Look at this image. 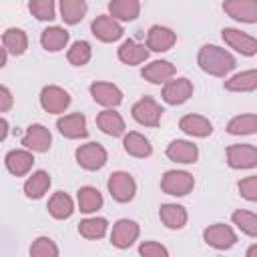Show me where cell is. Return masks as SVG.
<instances>
[{
  "instance_id": "6da1fadb",
  "label": "cell",
  "mask_w": 257,
  "mask_h": 257,
  "mask_svg": "<svg viewBox=\"0 0 257 257\" xmlns=\"http://www.w3.org/2000/svg\"><path fill=\"white\" fill-rule=\"evenodd\" d=\"M197 62L201 70H205L211 76H227L235 68V58L225 48H219L215 44H205L199 50Z\"/></svg>"
},
{
  "instance_id": "7a4b0ae2",
  "label": "cell",
  "mask_w": 257,
  "mask_h": 257,
  "mask_svg": "<svg viewBox=\"0 0 257 257\" xmlns=\"http://www.w3.org/2000/svg\"><path fill=\"white\" fill-rule=\"evenodd\" d=\"M195 179L187 171H167L161 179V189L173 197H185L193 191Z\"/></svg>"
},
{
  "instance_id": "3957f363",
  "label": "cell",
  "mask_w": 257,
  "mask_h": 257,
  "mask_svg": "<svg viewBox=\"0 0 257 257\" xmlns=\"http://www.w3.org/2000/svg\"><path fill=\"white\" fill-rule=\"evenodd\" d=\"M108 193H110V197L114 199V201H118V203H128L133 197H135V193H137V183H135V179L128 175V173H124V171H116V173H112L110 177H108Z\"/></svg>"
},
{
  "instance_id": "277c9868",
  "label": "cell",
  "mask_w": 257,
  "mask_h": 257,
  "mask_svg": "<svg viewBox=\"0 0 257 257\" xmlns=\"http://www.w3.org/2000/svg\"><path fill=\"white\" fill-rule=\"evenodd\" d=\"M40 104L46 112H52V114H58V112H64L70 104V94L56 86V84H50V86H44L42 92H40Z\"/></svg>"
},
{
  "instance_id": "5b68a950",
  "label": "cell",
  "mask_w": 257,
  "mask_h": 257,
  "mask_svg": "<svg viewBox=\"0 0 257 257\" xmlns=\"http://www.w3.org/2000/svg\"><path fill=\"white\" fill-rule=\"evenodd\" d=\"M131 112H133V118H135L137 122H141V124H145V126H157L159 120H161L163 108L157 104L155 98L145 96V98H141L139 102L133 104Z\"/></svg>"
},
{
  "instance_id": "8992f818",
  "label": "cell",
  "mask_w": 257,
  "mask_h": 257,
  "mask_svg": "<svg viewBox=\"0 0 257 257\" xmlns=\"http://www.w3.org/2000/svg\"><path fill=\"white\" fill-rule=\"evenodd\" d=\"M76 161L82 169L86 171H98L100 167H104L106 163V151L104 147H100L98 143H86L82 147H78L76 151Z\"/></svg>"
},
{
  "instance_id": "52a82bcc",
  "label": "cell",
  "mask_w": 257,
  "mask_h": 257,
  "mask_svg": "<svg viewBox=\"0 0 257 257\" xmlns=\"http://www.w3.org/2000/svg\"><path fill=\"white\" fill-rule=\"evenodd\" d=\"M227 163L231 169H253L257 167V149L253 145H231L227 147Z\"/></svg>"
},
{
  "instance_id": "ba28073f",
  "label": "cell",
  "mask_w": 257,
  "mask_h": 257,
  "mask_svg": "<svg viewBox=\"0 0 257 257\" xmlns=\"http://www.w3.org/2000/svg\"><path fill=\"white\" fill-rule=\"evenodd\" d=\"M203 239H205L207 245H211L215 249H229L237 243L235 231L229 225H223V223H215V225L207 227L205 233H203Z\"/></svg>"
},
{
  "instance_id": "9c48e42d",
  "label": "cell",
  "mask_w": 257,
  "mask_h": 257,
  "mask_svg": "<svg viewBox=\"0 0 257 257\" xmlns=\"http://www.w3.org/2000/svg\"><path fill=\"white\" fill-rule=\"evenodd\" d=\"M223 10L239 22H247V24L257 22V0H225Z\"/></svg>"
},
{
  "instance_id": "30bf717a",
  "label": "cell",
  "mask_w": 257,
  "mask_h": 257,
  "mask_svg": "<svg viewBox=\"0 0 257 257\" xmlns=\"http://www.w3.org/2000/svg\"><path fill=\"white\" fill-rule=\"evenodd\" d=\"M193 94V82L189 78L167 80L163 86V100L167 104H183Z\"/></svg>"
},
{
  "instance_id": "8fae6325",
  "label": "cell",
  "mask_w": 257,
  "mask_h": 257,
  "mask_svg": "<svg viewBox=\"0 0 257 257\" xmlns=\"http://www.w3.org/2000/svg\"><path fill=\"white\" fill-rule=\"evenodd\" d=\"M139 231H141V229H139V225H137L135 221H131V219H120V221H116L114 227H112L110 243H112L114 247H118V249H126V247H131V245L137 241Z\"/></svg>"
},
{
  "instance_id": "7c38bea8",
  "label": "cell",
  "mask_w": 257,
  "mask_h": 257,
  "mask_svg": "<svg viewBox=\"0 0 257 257\" xmlns=\"http://www.w3.org/2000/svg\"><path fill=\"white\" fill-rule=\"evenodd\" d=\"M223 34V40L231 46V48H235L237 52H241V54H245V56H253L255 52H257V40L253 38V36H249V34H245V32H241V30H237V28H223L221 30Z\"/></svg>"
},
{
  "instance_id": "4fadbf2b",
  "label": "cell",
  "mask_w": 257,
  "mask_h": 257,
  "mask_svg": "<svg viewBox=\"0 0 257 257\" xmlns=\"http://www.w3.org/2000/svg\"><path fill=\"white\" fill-rule=\"evenodd\" d=\"M50 143H52L50 131L42 124H30L22 137V145L34 153H46L50 149Z\"/></svg>"
},
{
  "instance_id": "5bb4252c",
  "label": "cell",
  "mask_w": 257,
  "mask_h": 257,
  "mask_svg": "<svg viewBox=\"0 0 257 257\" xmlns=\"http://www.w3.org/2000/svg\"><path fill=\"white\" fill-rule=\"evenodd\" d=\"M90 30L102 42H114L122 36V26L112 16H96L90 24Z\"/></svg>"
},
{
  "instance_id": "9a60e30c",
  "label": "cell",
  "mask_w": 257,
  "mask_h": 257,
  "mask_svg": "<svg viewBox=\"0 0 257 257\" xmlns=\"http://www.w3.org/2000/svg\"><path fill=\"white\" fill-rule=\"evenodd\" d=\"M90 96L94 98V102H98L102 106H110V108H114L122 102V92L112 82H92Z\"/></svg>"
},
{
  "instance_id": "2e32d148",
  "label": "cell",
  "mask_w": 257,
  "mask_h": 257,
  "mask_svg": "<svg viewBox=\"0 0 257 257\" xmlns=\"http://www.w3.org/2000/svg\"><path fill=\"white\" fill-rule=\"evenodd\" d=\"M175 40H177L175 32L161 24L151 26L147 32V48H151L153 52H167L175 44Z\"/></svg>"
},
{
  "instance_id": "e0dca14e",
  "label": "cell",
  "mask_w": 257,
  "mask_h": 257,
  "mask_svg": "<svg viewBox=\"0 0 257 257\" xmlns=\"http://www.w3.org/2000/svg\"><path fill=\"white\" fill-rule=\"evenodd\" d=\"M56 128L66 139H84L88 135V131H86V118L80 112H72V114L60 116L56 120Z\"/></svg>"
},
{
  "instance_id": "ac0fdd59",
  "label": "cell",
  "mask_w": 257,
  "mask_h": 257,
  "mask_svg": "<svg viewBox=\"0 0 257 257\" xmlns=\"http://www.w3.org/2000/svg\"><path fill=\"white\" fill-rule=\"evenodd\" d=\"M167 157L175 163H183V165H191L197 161L199 157V151H197V145L189 143V141H173L169 147H167Z\"/></svg>"
},
{
  "instance_id": "d6986e66",
  "label": "cell",
  "mask_w": 257,
  "mask_h": 257,
  "mask_svg": "<svg viewBox=\"0 0 257 257\" xmlns=\"http://www.w3.org/2000/svg\"><path fill=\"white\" fill-rule=\"evenodd\" d=\"M4 163H6V169H8L12 175L22 177V175H26V173L32 169L34 157H32V153H28V151L14 149V151H10V153L6 155Z\"/></svg>"
},
{
  "instance_id": "ffe728a7",
  "label": "cell",
  "mask_w": 257,
  "mask_h": 257,
  "mask_svg": "<svg viewBox=\"0 0 257 257\" xmlns=\"http://www.w3.org/2000/svg\"><path fill=\"white\" fill-rule=\"evenodd\" d=\"M141 74L145 80H149L153 84H161V82H167L169 78L175 76V66L169 60H155V62L147 64Z\"/></svg>"
},
{
  "instance_id": "44dd1931",
  "label": "cell",
  "mask_w": 257,
  "mask_h": 257,
  "mask_svg": "<svg viewBox=\"0 0 257 257\" xmlns=\"http://www.w3.org/2000/svg\"><path fill=\"white\" fill-rule=\"evenodd\" d=\"M179 128L191 137H201V139L213 133V124L201 114H185L179 120Z\"/></svg>"
},
{
  "instance_id": "7402d4cb",
  "label": "cell",
  "mask_w": 257,
  "mask_h": 257,
  "mask_svg": "<svg viewBox=\"0 0 257 257\" xmlns=\"http://www.w3.org/2000/svg\"><path fill=\"white\" fill-rule=\"evenodd\" d=\"M149 58V48L145 44H139L135 40H126L120 44L118 48V60L133 66V64H141Z\"/></svg>"
},
{
  "instance_id": "603a6c76",
  "label": "cell",
  "mask_w": 257,
  "mask_h": 257,
  "mask_svg": "<svg viewBox=\"0 0 257 257\" xmlns=\"http://www.w3.org/2000/svg\"><path fill=\"white\" fill-rule=\"evenodd\" d=\"M96 124H98V128H100L104 135H110V137H120V135L124 133V120H122V116H120L118 112H114L112 108L98 112Z\"/></svg>"
},
{
  "instance_id": "cb8c5ba5",
  "label": "cell",
  "mask_w": 257,
  "mask_h": 257,
  "mask_svg": "<svg viewBox=\"0 0 257 257\" xmlns=\"http://www.w3.org/2000/svg\"><path fill=\"white\" fill-rule=\"evenodd\" d=\"M108 12L114 20H122V22H131L139 16L141 12V2L139 0H112L108 4Z\"/></svg>"
},
{
  "instance_id": "d4e9b609",
  "label": "cell",
  "mask_w": 257,
  "mask_h": 257,
  "mask_svg": "<svg viewBox=\"0 0 257 257\" xmlns=\"http://www.w3.org/2000/svg\"><path fill=\"white\" fill-rule=\"evenodd\" d=\"M68 42V32L60 26H50L46 30H42V36H40V44L44 50L48 52H58L66 46Z\"/></svg>"
},
{
  "instance_id": "484cf974",
  "label": "cell",
  "mask_w": 257,
  "mask_h": 257,
  "mask_svg": "<svg viewBox=\"0 0 257 257\" xmlns=\"http://www.w3.org/2000/svg\"><path fill=\"white\" fill-rule=\"evenodd\" d=\"M2 44H4V50L6 52H10L14 56H20L28 48V36L20 28H8L4 32V36H2Z\"/></svg>"
},
{
  "instance_id": "4316f807",
  "label": "cell",
  "mask_w": 257,
  "mask_h": 257,
  "mask_svg": "<svg viewBox=\"0 0 257 257\" xmlns=\"http://www.w3.org/2000/svg\"><path fill=\"white\" fill-rule=\"evenodd\" d=\"M122 147L128 155L137 157V159H145L153 153V147L149 143V139H145L141 133H128L124 135V141H122Z\"/></svg>"
},
{
  "instance_id": "83f0119b",
  "label": "cell",
  "mask_w": 257,
  "mask_h": 257,
  "mask_svg": "<svg viewBox=\"0 0 257 257\" xmlns=\"http://www.w3.org/2000/svg\"><path fill=\"white\" fill-rule=\"evenodd\" d=\"M159 215H161V221L165 223V227H169V229H181L187 223V211H185V207L175 205V203L163 205L161 211H159Z\"/></svg>"
},
{
  "instance_id": "f1b7e54d",
  "label": "cell",
  "mask_w": 257,
  "mask_h": 257,
  "mask_svg": "<svg viewBox=\"0 0 257 257\" xmlns=\"http://www.w3.org/2000/svg\"><path fill=\"white\" fill-rule=\"evenodd\" d=\"M48 187H50V177H48V173H46V171H36V173H32V175L26 179V183H24V193H26L28 199H40V197L48 191Z\"/></svg>"
},
{
  "instance_id": "f546056e",
  "label": "cell",
  "mask_w": 257,
  "mask_h": 257,
  "mask_svg": "<svg viewBox=\"0 0 257 257\" xmlns=\"http://www.w3.org/2000/svg\"><path fill=\"white\" fill-rule=\"evenodd\" d=\"M225 88L231 90V92H251V90L257 88V72L253 68L245 70V72H239V74L231 76L225 82Z\"/></svg>"
},
{
  "instance_id": "4dcf8cb0",
  "label": "cell",
  "mask_w": 257,
  "mask_h": 257,
  "mask_svg": "<svg viewBox=\"0 0 257 257\" xmlns=\"http://www.w3.org/2000/svg\"><path fill=\"white\" fill-rule=\"evenodd\" d=\"M72 211H74V203H72V199L66 193L58 191V193H54L50 197V201H48V213L54 219H68L72 215Z\"/></svg>"
},
{
  "instance_id": "1f68e13d",
  "label": "cell",
  "mask_w": 257,
  "mask_h": 257,
  "mask_svg": "<svg viewBox=\"0 0 257 257\" xmlns=\"http://www.w3.org/2000/svg\"><path fill=\"white\" fill-rule=\"evenodd\" d=\"M86 10V0H60V16L66 24H78Z\"/></svg>"
},
{
  "instance_id": "d6a6232c",
  "label": "cell",
  "mask_w": 257,
  "mask_h": 257,
  "mask_svg": "<svg viewBox=\"0 0 257 257\" xmlns=\"http://www.w3.org/2000/svg\"><path fill=\"white\" fill-rule=\"evenodd\" d=\"M76 197H78V209L82 213H94L102 207V195L94 187H80Z\"/></svg>"
},
{
  "instance_id": "836d02e7",
  "label": "cell",
  "mask_w": 257,
  "mask_h": 257,
  "mask_svg": "<svg viewBox=\"0 0 257 257\" xmlns=\"http://www.w3.org/2000/svg\"><path fill=\"white\" fill-rule=\"evenodd\" d=\"M257 128V116L253 112L233 116L227 124V133L231 135H253Z\"/></svg>"
},
{
  "instance_id": "e575fe53",
  "label": "cell",
  "mask_w": 257,
  "mask_h": 257,
  "mask_svg": "<svg viewBox=\"0 0 257 257\" xmlns=\"http://www.w3.org/2000/svg\"><path fill=\"white\" fill-rule=\"evenodd\" d=\"M106 229H108V223L106 219L102 217H92V219H84L80 221L78 225V233L86 239H100L106 235Z\"/></svg>"
},
{
  "instance_id": "d590c367",
  "label": "cell",
  "mask_w": 257,
  "mask_h": 257,
  "mask_svg": "<svg viewBox=\"0 0 257 257\" xmlns=\"http://www.w3.org/2000/svg\"><path fill=\"white\" fill-rule=\"evenodd\" d=\"M90 54H92L90 44H88L86 40H76V42L68 48L66 58H68L70 64H74V66H82V64H86V62L90 60Z\"/></svg>"
},
{
  "instance_id": "8d00e7d4",
  "label": "cell",
  "mask_w": 257,
  "mask_h": 257,
  "mask_svg": "<svg viewBox=\"0 0 257 257\" xmlns=\"http://www.w3.org/2000/svg\"><path fill=\"white\" fill-rule=\"evenodd\" d=\"M233 223L249 237H257V215L251 211H235Z\"/></svg>"
},
{
  "instance_id": "74e56055",
  "label": "cell",
  "mask_w": 257,
  "mask_h": 257,
  "mask_svg": "<svg viewBox=\"0 0 257 257\" xmlns=\"http://www.w3.org/2000/svg\"><path fill=\"white\" fill-rule=\"evenodd\" d=\"M28 8H30V12H32L38 20H54V18H56L54 0H30Z\"/></svg>"
},
{
  "instance_id": "f35d334b",
  "label": "cell",
  "mask_w": 257,
  "mask_h": 257,
  "mask_svg": "<svg viewBox=\"0 0 257 257\" xmlns=\"http://www.w3.org/2000/svg\"><path fill=\"white\" fill-rule=\"evenodd\" d=\"M30 255H34V257H56L58 255V247L54 245L52 239L38 237L30 247Z\"/></svg>"
},
{
  "instance_id": "ab89813d",
  "label": "cell",
  "mask_w": 257,
  "mask_h": 257,
  "mask_svg": "<svg viewBox=\"0 0 257 257\" xmlns=\"http://www.w3.org/2000/svg\"><path fill=\"white\" fill-rule=\"evenodd\" d=\"M239 191L247 201H257V177H247L239 181Z\"/></svg>"
},
{
  "instance_id": "60d3db41",
  "label": "cell",
  "mask_w": 257,
  "mask_h": 257,
  "mask_svg": "<svg viewBox=\"0 0 257 257\" xmlns=\"http://www.w3.org/2000/svg\"><path fill=\"white\" fill-rule=\"evenodd\" d=\"M139 253L145 255V257H167L169 251L161 245V243H155V241H147L139 247Z\"/></svg>"
},
{
  "instance_id": "b9f144b4",
  "label": "cell",
  "mask_w": 257,
  "mask_h": 257,
  "mask_svg": "<svg viewBox=\"0 0 257 257\" xmlns=\"http://www.w3.org/2000/svg\"><path fill=\"white\" fill-rule=\"evenodd\" d=\"M12 108V94L6 86L0 84V112H6Z\"/></svg>"
},
{
  "instance_id": "7bdbcfd3",
  "label": "cell",
  "mask_w": 257,
  "mask_h": 257,
  "mask_svg": "<svg viewBox=\"0 0 257 257\" xmlns=\"http://www.w3.org/2000/svg\"><path fill=\"white\" fill-rule=\"evenodd\" d=\"M8 137V122L4 118H0V141H4Z\"/></svg>"
},
{
  "instance_id": "ee69618b",
  "label": "cell",
  "mask_w": 257,
  "mask_h": 257,
  "mask_svg": "<svg viewBox=\"0 0 257 257\" xmlns=\"http://www.w3.org/2000/svg\"><path fill=\"white\" fill-rule=\"evenodd\" d=\"M6 64V50H4V46H0V68Z\"/></svg>"
},
{
  "instance_id": "f6af8a7d",
  "label": "cell",
  "mask_w": 257,
  "mask_h": 257,
  "mask_svg": "<svg viewBox=\"0 0 257 257\" xmlns=\"http://www.w3.org/2000/svg\"><path fill=\"white\" fill-rule=\"evenodd\" d=\"M255 253H257V245H253V247H251V249L247 251V257H253Z\"/></svg>"
}]
</instances>
